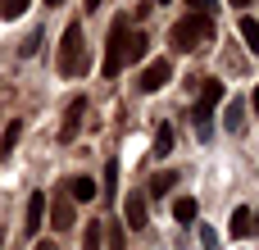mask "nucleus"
<instances>
[{
  "label": "nucleus",
  "mask_w": 259,
  "mask_h": 250,
  "mask_svg": "<svg viewBox=\"0 0 259 250\" xmlns=\"http://www.w3.org/2000/svg\"><path fill=\"white\" fill-rule=\"evenodd\" d=\"M214 41V18H205V14H187L178 27H173V46L178 50H200V46H209Z\"/></svg>",
  "instance_id": "nucleus-1"
},
{
  "label": "nucleus",
  "mask_w": 259,
  "mask_h": 250,
  "mask_svg": "<svg viewBox=\"0 0 259 250\" xmlns=\"http://www.w3.org/2000/svg\"><path fill=\"white\" fill-rule=\"evenodd\" d=\"M59 73H64V77L82 73V23H68V27H64V41H59Z\"/></svg>",
  "instance_id": "nucleus-2"
},
{
  "label": "nucleus",
  "mask_w": 259,
  "mask_h": 250,
  "mask_svg": "<svg viewBox=\"0 0 259 250\" xmlns=\"http://www.w3.org/2000/svg\"><path fill=\"white\" fill-rule=\"evenodd\" d=\"M127 32H132V27H127L123 18H118V23L109 27V41H105V64H100V73H105V77H118V73H123V50H127Z\"/></svg>",
  "instance_id": "nucleus-3"
},
{
  "label": "nucleus",
  "mask_w": 259,
  "mask_h": 250,
  "mask_svg": "<svg viewBox=\"0 0 259 250\" xmlns=\"http://www.w3.org/2000/svg\"><path fill=\"white\" fill-rule=\"evenodd\" d=\"M223 100V82H214V77H205L200 82V100H196V114H191V123H196V137H209V114H214V105Z\"/></svg>",
  "instance_id": "nucleus-4"
},
{
  "label": "nucleus",
  "mask_w": 259,
  "mask_h": 250,
  "mask_svg": "<svg viewBox=\"0 0 259 250\" xmlns=\"http://www.w3.org/2000/svg\"><path fill=\"white\" fill-rule=\"evenodd\" d=\"M168 82H173V64H168V59H155V64H146V73H141L137 87H141L146 96H155V91H164Z\"/></svg>",
  "instance_id": "nucleus-5"
},
{
  "label": "nucleus",
  "mask_w": 259,
  "mask_h": 250,
  "mask_svg": "<svg viewBox=\"0 0 259 250\" xmlns=\"http://www.w3.org/2000/svg\"><path fill=\"white\" fill-rule=\"evenodd\" d=\"M73 223H77V210H73L68 191L59 187V191L50 196V228H59V232H64V228H73Z\"/></svg>",
  "instance_id": "nucleus-6"
},
{
  "label": "nucleus",
  "mask_w": 259,
  "mask_h": 250,
  "mask_svg": "<svg viewBox=\"0 0 259 250\" xmlns=\"http://www.w3.org/2000/svg\"><path fill=\"white\" fill-rule=\"evenodd\" d=\"M82 114H87V100H82V96H73V100H68V109H64V123H59V141H73V137H77Z\"/></svg>",
  "instance_id": "nucleus-7"
},
{
  "label": "nucleus",
  "mask_w": 259,
  "mask_h": 250,
  "mask_svg": "<svg viewBox=\"0 0 259 250\" xmlns=\"http://www.w3.org/2000/svg\"><path fill=\"white\" fill-rule=\"evenodd\" d=\"M123 219H127V228H146V191H127V200H123Z\"/></svg>",
  "instance_id": "nucleus-8"
},
{
  "label": "nucleus",
  "mask_w": 259,
  "mask_h": 250,
  "mask_svg": "<svg viewBox=\"0 0 259 250\" xmlns=\"http://www.w3.org/2000/svg\"><path fill=\"white\" fill-rule=\"evenodd\" d=\"M41 223H46V196H41V191H32V196H27V228H23V232H27V237H36V232H41Z\"/></svg>",
  "instance_id": "nucleus-9"
},
{
  "label": "nucleus",
  "mask_w": 259,
  "mask_h": 250,
  "mask_svg": "<svg viewBox=\"0 0 259 250\" xmlns=\"http://www.w3.org/2000/svg\"><path fill=\"white\" fill-rule=\"evenodd\" d=\"M18 137H23V123H18V118H9V123H5V132H0V159H9V155H14Z\"/></svg>",
  "instance_id": "nucleus-10"
},
{
  "label": "nucleus",
  "mask_w": 259,
  "mask_h": 250,
  "mask_svg": "<svg viewBox=\"0 0 259 250\" xmlns=\"http://www.w3.org/2000/svg\"><path fill=\"white\" fill-rule=\"evenodd\" d=\"M64 191H68V200H73V205H77V200L87 205V200L96 196V182H91V178H73V182H64Z\"/></svg>",
  "instance_id": "nucleus-11"
},
{
  "label": "nucleus",
  "mask_w": 259,
  "mask_h": 250,
  "mask_svg": "<svg viewBox=\"0 0 259 250\" xmlns=\"http://www.w3.org/2000/svg\"><path fill=\"white\" fill-rule=\"evenodd\" d=\"M250 223H255V214H250L246 205H237V210H232V223H228V228H232V237H250Z\"/></svg>",
  "instance_id": "nucleus-12"
},
{
  "label": "nucleus",
  "mask_w": 259,
  "mask_h": 250,
  "mask_svg": "<svg viewBox=\"0 0 259 250\" xmlns=\"http://www.w3.org/2000/svg\"><path fill=\"white\" fill-rule=\"evenodd\" d=\"M146 46H150V41H146V32H127V50H123V64L141 59V55H146Z\"/></svg>",
  "instance_id": "nucleus-13"
},
{
  "label": "nucleus",
  "mask_w": 259,
  "mask_h": 250,
  "mask_svg": "<svg viewBox=\"0 0 259 250\" xmlns=\"http://www.w3.org/2000/svg\"><path fill=\"white\" fill-rule=\"evenodd\" d=\"M173 219H178V223H191V219H196V200H191V196L173 200Z\"/></svg>",
  "instance_id": "nucleus-14"
},
{
  "label": "nucleus",
  "mask_w": 259,
  "mask_h": 250,
  "mask_svg": "<svg viewBox=\"0 0 259 250\" xmlns=\"http://www.w3.org/2000/svg\"><path fill=\"white\" fill-rule=\"evenodd\" d=\"M100 241H105V223H87V241H82V250H100Z\"/></svg>",
  "instance_id": "nucleus-15"
},
{
  "label": "nucleus",
  "mask_w": 259,
  "mask_h": 250,
  "mask_svg": "<svg viewBox=\"0 0 259 250\" xmlns=\"http://www.w3.org/2000/svg\"><path fill=\"white\" fill-rule=\"evenodd\" d=\"M241 41H246L250 50H259V23L255 18H241Z\"/></svg>",
  "instance_id": "nucleus-16"
},
{
  "label": "nucleus",
  "mask_w": 259,
  "mask_h": 250,
  "mask_svg": "<svg viewBox=\"0 0 259 250\" xmlns=\"http://www.w3.org/2000/svg\"><path fill=\"white\" fill-rule=\"evenodd\" d=\"M241 114H246V105H241V100H232V105H228V114H223V118H228V128H232V132H241V123H246V118H241Z\"/></svg>",
  "instance_id": "nucleus-17"
},
{
  "label": "nucleus",
  "mask_w": 259,
  "mask_h": 250,
  "mask_svg": "<svg viewBox=\"0 0 259 250\" xmlns=\"http://www.w3.org/2000/svg\"><path fill=\"white\" fill-rule=\"evenodd\" d=\"M173 182H178V173H155V178H150V196H164Z\"/></svg>",
  "instance_id": "nucleus-18"
},
{
  "label": "nucleus",
  "mask_w": 259,
  "mask_h": 250,
  "mask_svg": "<svg viewBox=\"0 0 259 250\" xmlns=\"http://www.w3.org/2000/svg\"><path fill=\"white\" fill-rule=\"evenodd\" d=\"M173 150V128H159L155 132V155H168Z\"/></svg>",
  "instance_id": "nucleus-19"
},
{
  "label": "nucleus",
  "mask_w": 259,
  "mask_h": 250,
  "mask_svg": "<svg viewBox=\"0 0 259 250\" xmlns=\"http://www.w3.org/2000/svg\"><path fill=\"white\" fill-rule=\"evenodd\" d=\"M105 246H109V250H123V228H118V223H105Z\"/></svg>",
  "instance_id": "nucleus-20"
},
{
  "label": "nucleus",
  "mask_w": 259,
  "mask_h": 250,
  "mask_svg": "<svg viewBox=\"0 0 259 250\" xmlns=\"http://www.w3.org/2000/svg\"><path fill=\"white\" fill-rule=\"evenodd\" d=\"M27 9V0H0V18H18Z\"/></svg>",
  "instance_id": "nucleus-21"
},
{
  "label": "nucleus",
  "mask_w": 259,
  "mask_h": 250,
  "mask_svg": "<svg viewBox=\"0 0 259 250\" xmlns=\"http://www.w3.org/2000/svg\"><path fill=\"white\" fill-rule=\"evenodd\" d=\"M114 191H118V164H109V169H105V196L114 200Z\"/></svg>",
  "instance_id": "nucleus-22"
},
{
  "label": "nucleus",
  "mask_w": 259,
  "mask_h": 250,
  "mask_svg": "<svg viewBox=\"0 0 259 250\" xmlns=\"http://www.w3.org/2000/svg\"><path fill=\"white\" fill-rule=\"evenodd\" d=\"M191 5V14H205V18H214V0H187Z\"/></svg>",
  "instance_id": "nucleus-23"
},
{
  "label": "nucleus",
  "mask_w": 259,
  "mask_h": 250,
  "mask_svg": "<svg viewBox=\"0 0 259 250\" xmlns=\"http://www.w3.org/2000/svg\"><path fill=\"white\" fill-rule=\"evenodd\" d=\"M200 241H205V250H219V232L214 228H200Z\"/></svg>",
  "instance_id": "nucleus-24"
},
{
  "label": "nucleus",
  "mask_w": 259,
  "mask_h": 250,
  "mask_svg": "<svg viewBox=\"0 0 259 250\" xmlns=\"http://www.w3.org/2000/svg\"><path fill=\"white\" fill-rule=\"evenodd\" d=\"M36 46H41V32H32V36L23 41V55H36Z\"/></svg>",
  "instance_id": "nucleus-25"
},
{
  "label": "nucleus",
  "mask_w": 259,
  "mask_h": 250,
  "mask_svg": "<svg viewBox=\"0 0 259 250\" xmlns=\"http://www.w3.org/2000/svg\"><path fill=\"white\" fill-rule=\"evenodd\" d=\"M36 250H59V246L55 241H36Z\"/></svg>",
  "instance_id": "nucleus-26"
},
{
  "label": "nucleus",
  "mask_w": 259,
  "mask_h": 250,
  "mask_svg": "<svg viewBox=\"0 0 259 250\" xmlns=\"http://www.w3.org/2000/svg\"><path fill=\"white\" fill-rule=\"evenodd\" d=\"M232 5H237V9H246V5H250V0H232Z\"/></svg>",
  "instance_id": "nucleus-27"
},
{
  "label": "nucleus",
  "mask_w": 259,
  "mask_h": 250,
  "mask_svg": "<svg viewBox=\"0 0 259 250\" xmlns=\"http://www.w3.org/2000/svg\"><path fill=\"white\" fill-rule=\"evenodd\" d=\"M87 9H100V0H87Z\"/></svg>",
  "instance_id": "nucleus-28"
},
{
  "label": "nucleus",
  "mask_w": 259,
  "mask_h": 250,
  "mask_svg": "<svg viewBox=\"0 0 259 250\" xmlns=\"http://www.w3.org/2000/svg\"><path fill=\"white\" fill-rule=\"evenodd\" d=\"M255 114H259V87H255Z\"/></svg>",
  "instance_id": "nucleus-29"
},
{
  "label": "nucleus",
  "mask_w": 259,
  "mask_h": 250,
  "mask_svg": "<svg viewBox=\"0 0 259 250\" xmlns=\"http://www.w3.org/2000/svg\"><path fill=\"white\" fill-rule=\"evenodd\" d=\"M250 232H259V219H255V223H250Z\"/></svg>",
  "instance_id": "nucleus-30"
},
{
  "label": "nucleus",
  "mask_w": 259,
  "mask_h": 250,
  "mask_svg": "<svg viewBox=\"0 0 259 250\" xmlns=\"http://www.w3.org/2000/svg\"><path fill=\"white\" fill-rule=\"evenodd\" d=\"M46 5H59V0H46Z\"/></svg>",
  "instance_id": "nucleus-31"
},
{
  "label": "nucleus",
  "mask_w": 259,
  "mask_h": 250,
  "mask_svg": "<svg viewBox=\"0 0 259 250\" xmlns=\"http://www.w3.org/2000/svg\"><path fill=\"white\" fill-rule=\"evenodd\" d=\"M159 5H168V0H159Z\"/></svg>",
  "instance_id": "nucleus-32"
}]
</instances>
